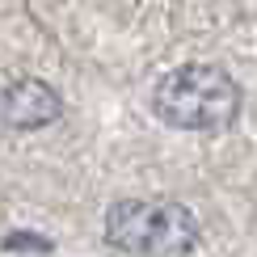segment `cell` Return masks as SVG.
Here are the masks:
<instances>
[{"label": "cell", "mask_w": 257, "mask_h": 257, "mask_svg": "<svg viewBox=\"0 0 257 257\" xmlns=\"http://www.w3.org/2000/svg\"><path fill=\"white\" fill-rule=\"evenodd\" d=\"M152 110L177 131H215L240 114V84L211 63H181L156 80Z\"/></svg>", "instance_id": "obj_1"}, {"label": "cell", "mask_w": 257, "mask_h": 257, "mask_svg": "<svg viewBox=\"0 0 257 257\" xmlns=\"http://www.w3.org/2000/svg\"><path fill=\"white\" fill-rule=\"evenodd\" d=\"M105 240L135 257H190L198 249V219L169 198H122L105 211Z\"/></svg>", "instance_id": "obj_2"}, {"label": "cell", "mask_w": 257, "mask_h": 257, "mask_svg": "<svg viewBox=\"0 0 257 257\" xmlns=\"http://www.w3.org/2000/svg\"><path fill=\"white\" fill-rule=\"evenodd\" d=\"M59 93L51 89L47 80L26 76L13 80L5 93H0V118H5L13 131H38V126H51L59 118Z\"/></svg>", "instance_id": "obj_3"}]
</instances>
